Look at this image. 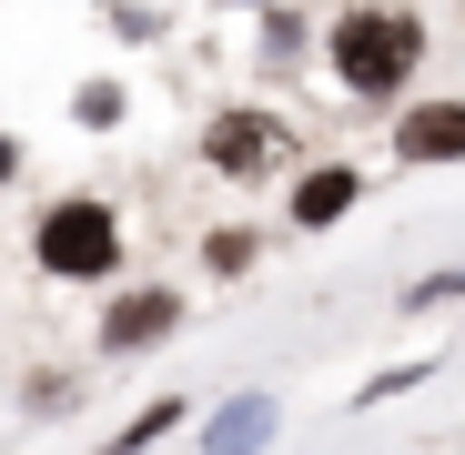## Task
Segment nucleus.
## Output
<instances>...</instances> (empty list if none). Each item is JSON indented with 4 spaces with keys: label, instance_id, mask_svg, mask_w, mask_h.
<instances>
[{
    "label": "nucleus",
    "instance_id": "nucleus-3",
    "mask_svg": "<svg viewBox=\"0 0 465 455\" xmlns=\"http://www.w3.org/2000/svg\"><path fill=\"white\" fill-rule=\"evenodd\" d=\"M395 152H405V163H455V152H465V102H425L395 132Z\"/></svg>",
    "mask_w": 465,
    "mask_h": 455
},
{
    "label": "nucleus",
    "instance_id": "nucleus-6",
    "mask_svg": "<svg viewBox=\"0 0 465 455\" xmlns=\"http://www.w3.org/2000/svg\"><path fill=\"white\" fill-rule=\"evenodd\" d=\"M253 152H263V132H253V122H232V132H213V163H232V173H243Z\"/></svg>",
    "mask_w": 465,
    "mask_h": 455
},
{
    "label": "nucleus",
    "instance_id": "nucleus-2",
    "mask_svg": "<svg viewBox=\"0 0 465 455\" xmlns=\"http://www.w3.org/2000/svg\"><path fill=\"white\" fill-rule=\"evenodd\" d=\"M122 233H112V213L102 203H51L41 213V263L51 273H112Z\"/></svg>",
    "mask_w": 465,
    "mask_h": 455
},
{
    "label": "nucleus",
    "instance_id": "nucleus-5",
    "mask_svg": "<svg viewBox=\"0 0 465 455\" xmlns=\"http://www.w3.org/2000/svg\"><path fill=\"white\" fill-rule=\"evenodd\" d=\"M344 203H354V173H303V193H293V213H303V223H334Z\"/></svg>",
    "mask_w": 465,
    "mask_h": 455
},
{
    "label": "nucleus",
    "instance_id": "nucleus-4",
    "mask_svg": "<svg viewBox=\"0 0 465 455\" xmlns=\"http://www.w3.org/2000/svg\"><path fill=\"white\" fill-rule=\"evenodd\" d=\"M163 324H173V293H142V303H112L102 334H112V344H142V334H163Z\"/></svg>",
    "mask_w": 465,
    "mask_h": 455
},
{
    "label": "nucleus",
    "instance_id": "nucleus-1",
    "mask_svg": "<svg viewBox=\"0 0 465 455\" xmlns=\"http://www.w3.org/2000/svg\"><path fill=\"white\" fill-rule=\"evenodd\" d=\"M415 51H425V31H415V11H344L334 21V71H344V92H364V102H384L415 71Z\"/></svg>",
    "mask_w": 465,
    "mask_h": 455
}]
</instances>
